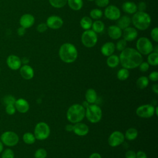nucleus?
<instances>
[{
  "label": "nucleus",
  "instance_id": "obj_1",
  "mask_svg": "<svg viewBox=\"0 0 158 158\" xmlns=\"http://www.w3.org/2000/svg\"><path fill=\"white\" fill-rule=\"evenodd\" d=\"M118 57L122 66L127 69H135L143 62L142 55L132 48H125L121 51Z\"/></svg>",
  "mask_w": 158,
  "mask_h": 158
},
{
  "label": "nucleus",
  "instance_id": "obj_2",
  "mask_svg": "<svg viewBox=\"0 0 158 158\" xmlns=\"http://www.w3.org/2000/svg\"><path fill=\"white\" fill-rule=\"evenodd\" d=\"M59 56L61 60L64 62L70 64L76 60L78 57V51L73 44L65 43L59 48Z\"/></svg>",
  "mask_w": 158,
  "mask_h": 158
},
{
  "label": "nucleus",
  "instance_id": "obj_3",
  "mask_svg": "<svg viewBox=\"0 0 158 158\" xmlns=\"http://www.w3.org/2000/svg\"><path fill=\"white\" fill-rule=\"evenodd\" d=\"M66 115L72 123L80 122L85 117V108L81 104H74L68 109Z\"/></svg>",
  "mask_w": 158,
  "mask_h": 158
},
{
  "label": "nucleus",
  "instance_id": "obj_4",
  "mask_svg": "<svg viewBox=\"0 0 158 158\" xmlns=\"http://www.w3.org/2000/svg\"><path fill=\"white\" fill-rule=\"evenodd\" d=\"M135 27L139 30H145L149 27L151 19L150 15L145 11H137L131 19Z\"/></svg>",
  "mask_w": 158,
  "mask_h": 158
},
{
  "label": "nucleus",
  "instance_id": "obj_5",
  "mask_svg": "<svg viewBox=\"0 0 158 158\" xmlns=\"http://www.w3.org/2000/svg\"><path fill=\"white\" fill-rule=\"evenodd\" d=\"M102 112L101 107L95 104H89L85 109V117L92 123L99 122L102 118Z\"/></svg>",
  "mask_w": 158,
  "mask_h": 158
},
{
  "label": "nucleus",
  "instance_id": "obj_6",
  "mask_svg": "<svg viewBox=\"0 0 158 158\" xmlns=\"http://www.w3.org/2000/svg\"><path fill=\"white\" fill-rule=\"evenodd\" d=\"M136 50L141 55H148L154 50L153 45L149 38L141 37L138 38L136 43Z\"/></svg>",
  "mask_w": 158,
  "mask_h": 158
},
{
  "label": "nucleus",
  "instance_id": "obj_7",
  "mask_svg": "<svg viewBox=\"0 0 158 158\" xmlns=\"http://www.w3.org/2000/svg\"><path fill=\"white\" fill-rule=\"evenodd\" d=\"M81 41L83 46L86 48L94 46L98 42V35L92 30H85L81 36Z\"/></svg>",
  "mask_w": 158,
  "mask_h": 158
},
{
  "label": "nucleus",
  "instance_id": "obj_8",
  "mask_svg": "<svg viewBox=\"0 0 158 158\" xmlns=\"http://www.w3.org/2000/svg\"><path fill=\"white\" fill-rule=\"evenodd\" d=\"M50 135V128L49 125L43 122L38 123L34 129V135L36 139L44 140Z\"/></svg>",
  "mask_w": 158,
  "mask_h": 158
},
{
  "label": "nucleus",
  "instance_id": "obj_9",
  "mask_svg": "<svg viewBox=\"0 0 158 158\" xmlns=\"http://www.w3.org/2000/svg\"><path fill=\"white\" fill-rule=\"evenodd\" d=\"M0 140L4 145L8 147H13L18 144L19 141V137L14 131H6L1 134Z\"/></svg>",
  "mask_w": 158,
  "mask_h": 158
},
{
  "label": "nucleus",
  "instance_id": "obj_10",
  "mask_svg": "<svg viewBox=\"0 0 158 158\" xmlns=\"http://www.w3.org/2000/svg\"><path fill=\"white\" fill-rule=\"evenodd\" d=\"M136 114L141 118H150L155 114V107L151 104H143L137 107Z\"/></svg>",
  "mask_w": 158,
  "mask_h": 158
},
{
  "label": "nucleus",
  "instance_id": "obj_11",
  "mask_svg": "<svg viewBox=\"0 0 158 158\" xmlns=\"http://www.w3.org/2000/svg\"><path fill=\"white\" fill-rule=\"evenodd\" d=\"M125 140V136L120 131H114L108 138V143L111 147H117L122 144Z\"/></svg>",
  "mask_w": 158,
  "mask_h": 158
},
{
  "label": "nucleus",
  "instance_id": "obj_12",
  "mask_svg": "<svg viewBox=\"0 0 158 158\" xmlns=\"http://www.w3.org/2000/svg\"><path fill=\"white\" fill-rule=\"evenodd\" d=\"M105 17L110 20H117L121 15L120 9L114 5H109L104 10Z\"/></svg>",
  "mask_w": 158,
  "mask_h": 158
},
{
  "label": "nucleus",
  "instance_id": "obj_13",
  "mask_svg": "<svg viewBox=\"0 0 158 158\" xmlns=\"http://www.w3.org/2000/svg\"><path fill=\"white\" fill-rule=\"evenodd\" d=\"M64 23V21L61 17L57 15H51L49 16L47 20L46 24L47 25L48 27L53 29V30H57L60 28Z\"/></svg>",
  "mask_w": 158,
  "mask_h": 158
},
{
  "label": "nucleus",
  "instance_id": "obj_14",
  "mask_svg": "<svg viewBox=\"0 0 158 158\" xmlns=\"http://www.w3.org/2000/svg\"><path fill=\"white\" fill-rule=\"evenodd\" d=\"M6 64L9 69L13 70H17L22 66V61L19 57L16 55H9L6 60Z\"/></svg>",
  "mask_w": 158,
  "mask_h": 158
},
{
  "label": "nucleus",
  "instance_id": "obj_15",
  "mask_svg": "<svg viewBox=\"0 0 158 158\" xmlns=\"http://www.w3.org/2000/svg\"><path fill=\"white\" fill-rule=\"evenodd\" d=\"M72 131L78 136H83L89 133V127L86 124L80 122L75 123Z\"/></svg>",
  "mask_w": 158,
  "mask_h": 158
},
{
  "label": "nucleus",
  "instance_id": "obj_16",
  "mask_svg": "<svg viewBox=\"0 0 158 158\" xmlns=\"http://www.w3.org/2000/svg\"><path fill=\"white\" fill-rule=\"evenodd\" d=\"M19 23L21 27L25 28H28L33 25L35 23V17L30 14H25L21 16Z\"/></svg>",
  "mask_w": 158,
  "mask_h": 158
},
{
  "label": "nucleus",
  "instance_id": "obj_17",
  "mask_svg": "<svg viewBox=\"0 0 158 158\" xmlns=\"http://www.w3.org/2000/svg\"><path fill=\"white\" fill-rule=\"evenodd\" d=\"M122 36L126 41H132L137 38L138 31L135 28L128 27L123 30Z\"/></svg>",
  "mask_w": 158,
  "mask_h": 158
},
{
  "label": "nucleus",
  "instance_id": "obj_18",
  "mask_svg": "<svg viewBox=\"0 0 158 158\" xmlns=\"http://www.w3.org/2000/svg\"><path fill=\"white\" fill-rule=\"evenodd\" d=\"M14 106L16 110L22 114L27 113L30 109V105L28 102L23 98H19L18 99H16Z\"/></svg>",
  "mask_w": 158,
  "mask_h": 158
},
{
  "label": "nucleus",
  "instance_id": "obj_19",
  "mask_svg": "<svg viewBox=\"0 0 158 158\" xmlns=\"http://www.w3.org/2000/svg\"><path fill=\"white\" fill-rule=\"evenodd\" d=\"M20 69V74L25 80H31L34 77L33 69L27 64H24L21 66Z\"/></svg>",
  "mask_w": 158,
  "mask_h": 158
},
{
  "label": "nucleus",
  "instance_id": "obj_20",
  "mask_svg": "<svg viewBox=\"0 0 158 158\" xmlns=\"http://www.w3.org/2000/svg\"><path fill=\"white\" fill-rule=\"evenodd\" d=\"M109 36L112 40H118L122 36V30L117 25H110L107 29Z\"/></svg>",
  "mask_w": 158,
  "mask_h": 158
},
{
  "label": "nucleus",
  "instance_id": "obj_21",
  "mask_svg": "<svg viewBox=\"0 0 158 158\" xmlns=\"http://www.w3.org/2000/svg\"><path fill=\"white\" fill-rule=\"evenodd\" d=\"M115 49V45L114 43L109 41L104 43L101 48V52L104 56H109L114 54Z\"/></svg>",
  "mask_w": 158,
  "mask_h": 158
},
{
  "label": "nucleus",
  "instance_id": "obj_22",
  "mask_svg": "<svg viewBox=\"0 0 158 158\" xmlns=\"http://www.w3.org/2000/svg\"><path fill=\"white\" fill-rule=\"evenodd\" d=\"M122 9L127 14H133L138 11L137 4L132 1H126L123 3Z\"/></svg>",
  "mask_w": 158,
  "mask_h": 158
},
{
  "label": "nucleus",
  "instance_id": "obj_23",
  "mask_svg": "<svg viewBox=\"0 0 158 158\" xmlns=\"http://www.w3.org/2000/svg\"><path fill=\"white\" fill-rule=\"evenodd\" d=\"M117 20V25L121 30H124L125 28L130 27L131 22L130 17L127 15H123L122 17H120Z\"/></svg>",
  "mask_w": 158,
  "mask_h": 158
},
{
  "label": "nucleus",
  "instance_id": "obj_24",
  "mask_svg": "<svg viewBox=\"0 0 158 158\" xmlns=\"http://www.w3.org/2000/svg\"><path fill=\"white\" fill-rule=\"evenodd\" d=\"M98 98L96 91L93 88H89L85 93V99L89 104H94Z\"/></svg>",
  "mask_w": 158,
  "mask_h": 158
},
{
  "label": "nucleus",
  "instance_id": "obj_25",
  "mask_svg": "<svg viewBox=\"0 0 158 158\" xmlns=\"http://www.w3.org/2000/svg\"><path fill=\"white\" fill-rule=\"evenodd\" d=\"M120 63L119 57L118 56L115 54H112L108 56L106 60V64L107 66L110 68H115Z\"/></svg>",
  "mask_w": 158,
  "mask_h": 158
},
{
  "label": "nucleus",
  "instance_id": "obj_26",
  "mask_svg": "<svg viewBox=\"0 0 158 158\" xmlns=\"http://www.w3.org/2000/svg\"><path fill=\"white\" fill-rule=\"evenodd\" d=\"M69 7L73 10H80L83 5V0H67Z\"/></svg>",
  "mask_w": 158,
  "mask_h": 158
},
{
  "label": "nucleus",
  "instance_id": "obj_27",
  "mask_svg": "<svg viewBox=\"0 0 158 158\" xmlns=\"http://www.w3.org/2000/svg\"><path fill=\"white\" fill-rule=\"evenodd\" d=\"M92 23H93L92 19H91L88 16L83 17L80 21V25L81 27L85 30L90 29V28H91Z\"/></svg>",
  "mask_w": 158,
  "mask_h": 158
},
{
  "label": "nucleus",
  "instance_id": "obj_28",
  "mask_svg": "<svg viewBox=\"0 0 158 158\" xmlns=\"http://www.w3.org/2000/svg\"><path fill=\"white\" fill-rule=\"evenodd\" d=\"M91 28L92 30H93L95 33H100L104 31L105 26L103 22L99 20H96L94 22H93Z\"/></svg>",
  "mask_w": 158,
  "mask_h": 158
},
{
  "label": "nucleus",
  "instance_id": "obj_29",
  "mask_svg": "<svg viewBox=\"0 0 158 158\" xmlns=\"http://www.w3.org/2000/svg\"><path fill=\"white\" fill-rule=\"evenodd\" d=\"M138 135V131L135 128H130L127 130L125 134L124 135L125 138L127 140L132 141L135 139Z\"/></svg>",
  "mask_w": 158,
  "mask_h": 158
},
{
  "label": "nucleus",
  "instance_id": "obj_30",
  "mask_svg": "<svg viewBox=\"0 0 158 158\" xmlns=\"http://www.w3.org/2000/svg\"><path fill=\"white\" fill-rule=\"evenodd\" d=\"M147 62L149 65L157 66L158 65V52H152L148 54Z\"/></svg>",
  "mask_w": 158,
  "mask_h": 158
},
{
  "label": "nucleus",
  "instance_id": "obj_31",
  "mask_svg": "<svg viewBox=\"0 0 158 158\" xmlns=\"http://www.w3.org/2000/svg\"><path fill=\"white\" fill-rule=\"evenodd\" d=\"M149 85V79L146 76H141L136 80V86L139 89H144Z\"/></svg>",
  "mask_w": 158,
  "mask_h": 158
},
{
  "label": "nucleus",
  "instance_id": "obj_32",
  "mask_svg": "<svg viewBox=\"0 0 158 158\" xmlns=\"http://www.w3.org/2000/svg\"><path fill=\"white\" fill-rule=\"evenodd\" d=\"M130 72L128 71V69L123 67L120 69L117 73V77L120 81H124L127 80L128 78Z\"/></svg>",
  "mask_w": 158,
  "mask_h": 158
},
{
  "label": "nucleus",
  "instance_id": "obj_33",
  "mask_svg": "<svg viewBox=\"0 0 158 158\" xmlns=\"http://www.w3.org/2000/svg\"><path fill=\"white\" fill-rule=\"evenodd\" d=\"M22 139L23 142L27 144H32L36 141V138L34 134L30 132H27L24 133L22 136Z\"/></svg>",
  "mask_w": 158,
  "mask_h": 158
},
{
  "label": "nucleus",
  "instance_id": "obj_34",
  "mask_svg": "<svg viewBox=\"0 0 158 158\" xmlns=\"http://www.w3.org/2000/svg\"><path fill=\"white\" fill-rule=\"evenodd\" d=\"M89 15H90V18L94 19V20H99V19H101L102 15H103V12L98 8L96 9H93L91 10L90 12H89Z\"/></svg>",
  "mask_w": 158,
  "mask_h": 158
},
{
  "label": "nucleus",
  "instance_id": "obj_35",
  "mask_svg": "<svg viewBox=\"0 0 158 158\" xmlns=\"http://www.w3.org/2000/svg\"><path fill=\"white\" fill-rule=\"evenodd\" d=\"M49 4L54 8H62L65 6L67 0H49Z\"/></svg>",
  "mask_w": 158,
  "mask_h": 158
},
{
  "label": "nucleus",
  "instance_id": "obj_36",
  "mask_svg": "<svg viewBox=\"0 0 158 158\" xmlns=\"http://www.w3.org/2000/svg\"><path fill=\"white\" fill-rule=\"evenodd\" d=\"M14 152L10 148L6 149L1 152V158H14Z\"/></svg>",
  "mask_w": 158,
  "mask_h": 158
},
{
  "label": "nucleus",
  "instance_id": "obj_37",
  "mask_svg": "<svg viewBox=\"0 0 158 158\" xmlns=\"http://www.w3.org/2000/svg\"><path fill=\"white\" fill-rule=\"evenodd\" d=\"M48 153L46 149L43 148L38 149L35 152V158H46L47 157Z\"/></svg>",
  "mask_w": 158,
  "mask_h": 158
},
{
  "label": "nucleus",
  "instance_id": "obj_38",
  "mask_svg": "<svg viewBox=\"0 0 158 158\" xmlns=\"http://www.w3.org/2000/svg\"><path fill=\"white\" fill-rule=\"evenodd\" d=\"M127 42L124 39H122L118 40L117 41L116 45H115V48L118 51H123L125 48H126L127 46Z\"/></svg>",
  "mask_w": 158,
  "mask_h": 158
},
{
  "label": "nucleus",
  "instance_id": "obj_39",
  "mask_svg": "<svg viewBox=\"0 0 158 158\" xmlns=\"http://www.w3.org/2000/svg\"><path fill=\"white\" fill-rule=\"evenodd\" d=\"M16 101V99L12 95H7L5 96L3 98L4 103L6 105L8 104H14L15 102Z\"/></svg>",
  "mask_w": 158,
  "mask_h": 158
},
{
  "label": "nucleus",
  "instance_id": "obj_40",
  "mask_svg": "<svg viewBox=\"0 0 158 158\" xmlns=\"http://www.w3.org/2000/svg\"><path fill=\"white\" fill-rule=\"evenodd\" d=\"M5 110L8 115H11L15 113L16 109L15 107L14 104H8V105H6Z\"/></svg>",
  "mask_w": 158,
  "mask_h": 158
},
{
  "label": "nucleus",
  "instance_id": "obj_41",
  "mask_svg": "<svg viewBox=\"0 0 158 158\" xmlns=\"http://www.w3.org/2000/svg\"><path fill=\"white\" fill-rule=\"evenodd\" d=\"M151 38L155 42H158V28L155 27L152 29L151 31Z\"/></svg>",
  "mask_w": 158,
  "mask_h": 158
},
{
  "label": "nucleus",
  "instance_id": "obj_42",
  "mask_svg": "<svg viewBox=\"0 0 158 158\" xmlns=\"http://www.w3.org/2000/svg\"><path fill=\"white\" fill-rule=\"evenodd\" d=\"M139 69L142 72H147L149 69V65L147 62H142L139 65Z\"/></svg>",
  "mask_w": 158,
  "mask_h": 158
},
{
  "label": "nucleus",
  "instance_id": "obj_43",
  "mask_svg": "<svg viewBox=\"0 0 158 158\" xmlns=\"http://www.w3.org/2000/svg\"><path fill=\"white\" fill-rule=\"evenodd\" d=\"M109 3V0H95V4L99 7H107Z\"/></svg>",
  "mask_w": 158,
  "mask_h": 158
},
{
  "label": "nucleus",
  "instance_id": "obj_44",
  "mask_svg": "<svg viewBox=\"0 0 158 158\" xmlns=\"http://www.w3.org/2000/svg\"><path fill=\"white\" fill-rule=\"evenodd\" d=\"M48 28V27L45 23H41L39 25H38L36 27V30L40 33H43L47 30Z\"/></svg>",
  "mask_w": 158,
  "mask_h": 158
},
{
  "label": "nucleus",
  "instance_id": "obj_45",
  "mask_svg": "<svg viewBox=\"0 0 158 158\" xmlns=\"http://www.w3.org/2000/svg\"><path fill=\"white\" fill-rule=\"evenodd\" d=\"M148 79L152 81H157L158 80V72L157 71H154L150 73Z\"/></svg>",
  "mask_w": 158,
  "mask_h": 158
},
{
  "label": "nucleus",
  "instance_id": "obj_46",
  "mask_svg": "<svg viewBox=\"0 0 158 158\" xmlns=\"http://www.w3.org/2000/svg\"><path fill=\"white\" fill-rule=\"evenodd\" d=\"M137 7H138V11H145L146 8H147L146 3L143 2V1L139 2L138 3V4L137 5Z\"/></svg>",
  "mask_w": 158,
  "mask_h": 158
},
{
  "label": "nucleus",
  "instance_id": "obj_47",
  "mask_svg": "<svg viewBox=\"0 0 158 158\" xmlns=\"http://www.w3.org/2000/svg\"><path fill=\"white\" fill-rule=\"evenodd\" d=\"M125 158H136V152L133 150H129L125 153Z\"/></svg>",
  "mask_w": 158,
  "mask_h": 158
},
{
  "label": "nucleus",
  "instance_id": "obj_48",
  "mask_svg": "<svg viewBox=\"0 0 158 158\" xmlns=\"http://www.w3.org/2000/svg\"><path fill=\"white\" fill-rule=\"evenodd\" d=\"M136 158H147V155L144 151H139L136 153Z\"/></svg>",
  "mask_w": 158,
  "mask_h": 158
},
{
  "label": "nucleus",
  "instance_id": "obj_49",
  "mask_svg": "<svg viewBox=\"0 0 158 158\" xmlns=\"http://www.w3.org/2000/svg\"><path fill=\"white\" fill-rule=\"evenodd\" d=\"M17 34L19 36H23L26 32V28H25L22 27H20L17 29Z\"/></svg>",
  "mask_w": 158,
  "mask_h": 158
},
{
  "label": "nucleus",
  "instance_id": "obj_50",
  "mask_svg": "<svg viewBox=\"0 0 158 158\" xmlns=\"http://www.w3.org/2000/svg\"><path fill=\"white\" fill-rule=\"evenodd\" d=\"M151 88H152V91H153L154 93H156V94H158V85H157V84H154V85H152Z\"/></svg>",
  "mask_w": 158,
  "mask_h": 158
},
{
  "label": "nucleus",
  "instance_id": "obj_51",
  "mask_svg": "<svg viewBox=\"0 0 158 158\" xmlns=\"http://www.w3.org/2000/svg\"><path fill=\"white\" fill-rule=\"evenodd\" d=\"M89 158H102V157H101V156L99 153L94 152V153H92L89 156Z\"/></svg>",
  "mask_w": 158,
  "mask_h": 158
},
{
  "label": "nucleus",
  "instance_id": "obj_52",
  "mask_svg": "<svg viewBox=\"0 0 158 158\" xmlns=\"http://www.w3.org/2000/svg\"><path fill=\"white\" fill-rule=\"evenodd\" d=\"M73 125H71V124H68L65 126V129L67 131H73Z\"/></svg>",
  "mask_w": 158,
  "mask_h": 158
},
{
  "label": "nucleus",
  "instance_id": "obj_53",
  "mask_svg": "<svg viewBox=\"0 0 158 158\" xmlns=\"http://www.w3.org/2000/svg\"><path fill=\"white\" fill-rule=\"evenodd\" d=\"M21 61H22V64H27L28 62H29V59L27 58V57H23L22 59H21Z\"/></svg>",
  "mask_w": 158,
  "mask_h": 158
},
{
  "label": "nucleus",
  "instance_id": "obj_54",
  "mask_svg": "<svg viewBox=\"0 0 158 158\" xmlns=\"http://www.w3.org/2000/svg\"><path fill=\"white\" fill-rule=\"evenodd\" d=\"M3 150H4V144L2 143V141L0 140V153H1Z\"/></svg>",
  "mask_w": 158,
  "mask_h": 158
},
{
  "label": "nucleus",
  "instance_id": "obj_55",
  "mask_svg": "<svg viewBox=\"0 0 158 158\" xmlns=\"http://www.w3.org/2000/svg\"><path fill=\"white\" fill-rule=\"evenodd\" d=\"M155 114H156V115H158V107H156L155 108Z\"/></svg>",
  "mask_w": 158,
  "mask_h": 158
},
{
  "label": "nucleus",
  "instance_id": "obj_56",
  "mask_svg": "<svg viewBox=\"0 0 158 158\" xmlns=\"http://www.w3.org/2000/svg\"><path fill=\"white\" fill-rule=\"evenodd\" d=\"M88 1H94V0H88Z\"/></svg>",
  "mask_w": 158,
  "mask_h": 158
},
{
  "label": "nucleus",
  "instance_id": "obj_57",
  "mask_svg": "<svg viewBox=\"0 0 158 158\" xmlns=\"http://www.w3.org/2000/svg\"><path fill=\"white\" fill-rule=\"evenodd\" d=\"M0 72H1V68H0Z\"/></svg>",
  "mask_w": 158,
  "mask_h": 158
}]
</instances>
